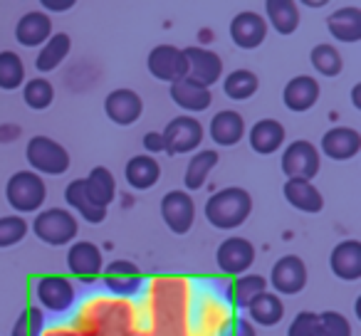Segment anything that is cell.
I'll return each instance as SVG.
<instances>
[{
	"label": "cell",
	"mask_w": 361,
	"mask_h": 336,
	"mask_svg": "<svg viewBox=\"0 0 361 336\" xmlns=\"http://www.w3.org/2000/svg\"><path fill=\"white\" fill-rule=\"evenodd\" d=\"M252 213V198L245 188H223L213 193L206 203V218L218 230H233L240 228Z\"/></svg>",
	"instance_id": "6da1fadb"
},
{
	"label": "cell",
	"mask_w": 361,
	"mask_h": 336,
	"mask_svg": "<svg viewBox=\"0 0 361 336\" xmlns=\"http://www.w3.org/2000/svg\"><path fill=\"white\" fill-rule=\"evenodd\" d=\"M6 198L18 213H35L45 206L47 186L35 171H18L6 186Z\"/></svg>",
	"instance_id": "7a4b0ae2"
},
{
	"label": "cell",
	"mask_w": 361,
	"mask_h": 336,
	"mask_svg": "<svg viewBox=\"0 0 361 336\" xmlns=\"http://www.w3.org/2000/svg\"><path fill=\"white\" fill-rule=\"evenodd\" d=\"M27 163L35 168V173H47V176H62L70 168V154L62 144H57L50 136H32L27 141Z\"/></svg>",
	"instance_id": "3957f363"
},
{
	"label": "cell",
	"mask_w": 361,
	"mask_h": 336,
	"mask_svg": "<svg viewBox=\"0 0 361 336\" xmlns=\"http://www.w3.org/2000/svg\"><path fill=\"white\" fill-rule=\"evenodd\" d=\"M77 220L67 208H47V211L37 213L35 223H32V232L47 245L62 247L77 237Z\"/></svg>",
	"instance_id": "277c9868"
},
{
	"label": "cell",
	"mask_w": 361,
	"mask_h": 336,
	"mask_svg": "<svg viewBox=\"0 0 361 336\" xmlns=\"http://www.w3.org/2000/svg\"><path fill=\"white\" fill-rule=\"evenodd\" d=\"M282 173L287 178L312 181L319 173V149L310 141H292L282 151Z\"/></svg>",
	"instance_id": "5b68a950"
},
{
	"label": "cell",
	"mask_w": 361,
	"mask_h": 336,
	"mask_svg": "<svg viewBox=\"0 0 361 336\" xmlns=\"http://www.w3.org/2000/svg\"><path fill=\"white\" fill-rule=\"evenodd\" d=\"M166 141V151L171 156L176 154H191L201 146L203 141V124L196 116H176L166 124V129L161 131Z\"/></svg>",
	"instance_id": "8992f818"
},
{
	"label": "cell",
	"mask_w": 361,
	"mask_h": 336,
	"mask_svg": "<svg viewBox=\"0 0 361 336\" xmlns=\"http://www.w3.org/2000/svg\"><path fill=\"white\" fill-rule=\"evenodd\" d=\"M161 218L176 235H186L196 220V203L186 191H169L161 198Z\"/></svg>",
	"instance_id": "52a82bcc"
},
{
	"label": "cell",
	"mask_w": 361,
	"mask_h": 336,
	"mask_svg": "<svg viewBox=\"0 0 361 336\" xmlns=\"http://www.w3.org/2000/svg\"><path fill=\"white\" fill-rule=\"evenodd\" d=\"M146 67H149V72L156 77V80L169 82V85H173V82L188 77L186 55H183V50H178V47H173V45L154 47V50L149 52Z\"/></svg>",
	"instance_id": "ba28073f"
},
{
	"label": "cell",
	"mask_w": 361,
	"mask_h": 336,
	"mask_svg": "<svg viewBox=\"0 0 361 336\" xmlns=\"http://www.w3.org/2000/svg\"><path fill=\"white\" fill-rule=\"evenodd\" d=\"M35 299L50 311H65L75 301V287L62 275H42L35 280Z\"/></svg>",
	"instance_id": "9c48e42d"
},
{
	"label": "cell",
	"mask_w": 361,
	"mask_h": 336,
	"mask_svg": "<svg viewBox=\"0 0 361 336\" xmlns=\"http://www.w3.org/2000/svg\"><path fill=\"white\" fill-rule=\"evenodd\" d=\"M252 260H255V247L245 237H228L218 245L216 262L218 270L226 275H245L252 267Z\"/></svg>",
	"instance_id": "30bf717a"
},
{
	"label": "cell",
	"mask_w": 361,
	"mask_h": 336,
	"mask_svg": "<svg viewBox=\"0 0 361 336\" xmlns=\"http://www.w3.org/2000/svg\"><path fill=\"white\" fill-rule=\"evenodd\" d=\"M270 285L275 287L277 297L280 294H300L307 287V265L302 257L285 255L272 265Z\"/></svg>",
	"instance_id": "8fae6325"
},
{
	"label": "cell",
	"mask_w": 361,
	"mask_h": 336,
	"mask_svg": "<svg viewBox=\"0 0 361 336\" xmlns=\"http://www.w3.org/2000/svg\"><path fill=\"white\" fill-rule=\"evenodd\" d=\"M267 37V23L260 13L243 11L231 20V40L240 50H255L265 42Z\"/></svg>",
	"instance_id": "7c38bea8"
},
{
	"label": "cell",
	"mask_w": 361,
	"mask_h": 336,
	"mask_svg": "<svg viewBox=\"0 0 361 336\" xmlns=\"http://www.w3.org/2000/svg\"><path fill=\"white\" fill-rule=\"evenodd\" d=\"M188 62V80H193L196 85L208 87L216 85L223 75V60L213 50H203V47H186L183 50Z\"/></svg>",
	"instance_id": "4fadbf2b"
},
{
	"label": "cell",
	"mask_w": 361,
	"mask_h": 336,
	"mask_svg": "<svg viewBox=\"0 0 361 336\" xmlns=\"http://www.w3.org/2000/svg\"><path fill=\"white\" fill-rule=\"evenodd\" d=\"M102 252L94 242H75L67 250V267L75 277H80L82 282H92L102 275Z\"/></svg>",
	"instance_id": "5bb4252c"
},
{
	"label": "cell",
	"mask_w": 361,
	"mask_h": 336,
	"mask_svg": "<svg viewBox=\"0 0 361 336\" xmlns=\"http://www.w3.org/2000/svg\"><path fill=\"white\" fill-rule=\"evenodd\" d=\"M141 111H144V101L134 89H114L104 99V114L119 126H131L134 121H139Z\"/></svg>",
	"instance_id": "9a60e30c"
},
{
	"label": "cell",
	"mask_w": 361,
	"mask_h": 336,
	"mask_svg": "<svg viewBox=\"0 0 361 336\" xmlns=\"http://www.w3.org/2000/svg\"><path fill=\"white\" fill-rule=\"evenodd\" d=\"M361 151V134L349 126H334L322 136V154L331 161H349Z\"/></svg>",
	"instance_id": "2e32d148"
},
{
	"label": "cell",
	"mask_w": 361,
	"mask_h": 336,
	"mask_svg": "<svg viewBox=\"0 0 361 336\" xmlns=\"http://www.w3.org/2000/svg\"><path fill=\"white\" fill-rule=\"evenodd\" d=\"M102 277H104V285L109 287V292L121 294V297L136 294V292H139V287H141V282H144L139 267H136L134 262H129V260L109 262V265L104 267V272H102Z\"/></svg>",
	"instance_id": "e0dca14e"
},
{
	"label": "cell",
	"mask_w": 361,
	"mask_h": 336,
	"mask_svg": "<svg viewBox=\"0 0 361 336\" xmlns=\"http://www.w3.org/2000/svg\"><path fill=\"white\" fill-rule=\"evenodd\" d=\"M319 99V82L310 75L292 77L282 89V101L290 111H307Z\"/></svg>",
	"instance_id": "ac0fdd59"
},
{
	"label": "cell",
	"mask_w": 361,
	"mask_h": 336,
	"mask_svg": "<svg viewBox=\"0 0 361 336\" xmlns=\"http://www.w3.org/2000/svg\"><path fill=\"white\" fill-rule=\"evenodd\" d=\"M52 37V20L42 11H30L18 20L16 40L23 47H40Z\"/></svg>",
	"instance_id": "d6986e66"
},
{
	"label": "cell",
	"mask_w": 361,
	"mask_h": 336,
	"mask_svg": "<svg viewBox=\"0 0 361 336\" xmlns=\"http://www.w3.org/2000/svg\"><path fill=\"white\" fill-rule=\"evenodd\" d=\"M329 267L339 280L354 282L361 277V242L344 240L331 250Z\"/></svg>",
	"instance_id": "ffe728a7"
},
{
	"label": "cell",
	"mask_w": 361,
	"mask_h": 336,
	"mask_svg": "<svg viewBox=\"0 0 361 336\" xmlns=\"http://www.w3.org/2000/svg\"><path fill=\"white\" fill-rule=\"evenodd\" d=\"M326 30H329V35L334 37L336 42H344V45L359 42L361 40V11L354 6L334 11L326 18Z\"/></svg>",
	"instance_id": "44dd1931"
},
{
	"label": "cell",
	"mask_w": 361,
	"mask_h": 336,
	"mask_svg": "<svg viewBox=\"0 0 361 336\" xmlns=\"http://www.w3.org/2000/svg\"><path fill=\"white\" fill-rule=\"evenodd\" d=\"M171 99H173L176 106H180V109L186 111H203L211 106L213 101V94L208 87H201L196 85L193 80H188V77H183V80L173 82L169 89Z\"/></svg>",
	"instance_id": "7402d4cb"
},
{
	"label": "cell",
	"mask_w": 361,
	"mask_h": 336,
	"mask_svg": "<svg viewBox=\"0 0 361 336\" xmlns=\"http://www.w3.org/2000/svg\"><path fill=\"white\" fill-rule=\"evenodd\" d=\"M208 131H211V139L216 141L218 146H235L238 141H243V136H245V119H243V114H238V111L223 109L211 119Z\"/></svg>",
	"instance_id": "603a6c76"
},
{
	"label": "cell",
	"mask_w": 361,
	"mask_h": 336,
	"mask_svg": "<svg viewBox=\"0 0 361 336\" xmlns=\"http://www.w3.org/2000/svg\"><path fill=\"white\" fill-rule=\"evenodd\" d=\"M287 203L292 208L302 213H319L324 208V198L322 193L312 186V181H300V178H287V183L282 186Z\"/></svg>",
	"instance_id": "cb8c5ba5"
},
{
	"label": "cell",
	"mask_w": 361,
	"mask_h": 336,
	"mask_svg": "<svg viewBox=\"0 0 361 336\" xmlns=\"http://www.w3.org/2000/svg\"><path fill=\"white\" fill-rule=\"evenodd\" d=\"M247 141H250L255 154L270 156V154H275L282 146V141H285V126L277 119H260V121H255V126L250 129Z\"/></svg>",
	"instance_id": "d4e9b609"
},
{
	"label": "cell",
	"mask_w": 361,
	"mask_h": 336,
	"mask_svg": "<svg viewBox=\"0 0 361 336\" xmlns=\"http://www.w3.org/2000/svg\"><path fill=\"white\" fill-rule=\"evenodd\" d=\"M124 176H126V183H129L134 191H149L161 176V166L154 156H134L129 158V163L124 166Z\"/></svg>",
	"instance_id": "484cf974"
},
{
	"label": "cell",
	"mask_w": 361,
	"mask_h": 336,
	"mask_svg": "<svg viewBox=\"0 0 361 336\" xmlns=\"http://www.w3.org/2000/svg\"><path fill=\"white\" fill-rule=\"evenodd\" d=\"M82 181H85L87 198H90L97 208H104L106 211L109 203L114 201V196H116V181H114V176H111L109 168L97 166V168H92L90 171V176L82 178Z\"/></svg>",
	"instance_id": "4316f807"
},
{
	"label": "cell",
	"mask_w": 361,
	"mask_h": 336,
	"mask_svg": "<svg viewBox=\"0 0 361 336\" xmlns=\"http://www.w3.org/2000/svg\"><path fill=\"white\" fill-rule=\"evenodd\" d=\"M247 314H250V324L257 326H275L285 316V304L277 294L272 292H262L247 304Z\"/></svg>",
	"instance_id": "83f0119b"
},
{
	"label": "cell",
	"mask_w": 361,
	"mask_h": 336,
	"mask_svg": "<svg viewBox=\"0 0 361 336\" xmlns=\"http://www.w3.org/2000/svg\"><path fill=\"white\" fill-rule=\"evenodd\" d=\"M265 15V23H270L280 35H292L300 25V8L292 0H267Z\"/></svg>",
	"instance_id": "f1b7e54d"
},
{
	"label": "cell",
	"mask_w": 361,
	"mask_h": 336,
	"mask_svg": "<svg viewBox=\"0 0 361 336\" xmlns=\"http://www.w3.org/2000/svg\"><path fill=\"white\" fill-rule=\"evenodd\" d=\"M267 292V280L262 275H240L228 285V301L235 309H247L257 294Z\"/></svg>",
	"instance_id": "f546056e"
},
{
	"label": "cell",
	"mask_w": 361,
	"mask_h": 336,
	"mask_svg": "<svg viewBox=\"0 0 361 336\" xmlns=\"http://www.w3.org/2000/svg\"><path fill=\"white\" fill-rule=\"evenodd\" d=\"M70 47H72L70 35H67V32H55V35L42 45V50L37 52L35 70L42 72V75L57 70V67L65 62V57L70 55Z\"/></svg>",
	"instance_id": "4dcf8cb0"
},
{
	"label": "cell",
	"mask_w": 361,
	"mask_h": 336,
	"mask_svg": "<svg viewBox=\"0 0 361 336\" xmlns=\"http://www.w3.org/2000/svg\"><path fill=\"white\" fill-rule=\"evenodd\" d=\"M218 166V151L216 149H201L198 154H193V158L188 161V168L183 173V186L188 191H198L203 188V183L208 181L211 171Z\"/></svg>",
	"instance_id": "1f68e13d"
},
{
	"label": "cell",
	"mask_w": 361,
	"mask_h": 336,
	"mask_svg": "<svg viewBox=\"0 0 361 336\" xmlns=\"http://www.w3.org/2000/svg\"><path fill=\"white\" fill-rule=\"evenodd\" d=\"M65 203L70 208H75L77 213H80L82 218H85L87 223H102L106 218V211L104 208H97L94 203L87 198L85 193V181L82 178H77V181H72L70 186L65 188Z\"/></svg>",
	"instance_id": "d6a6232c"
},
{
	"label": "cell",
	"mask_w": 361,
	"mask_h": 336,
	"mask_svg": "<svg viewBox=\"0 0 361 336\" xmlns=\"http://www.w3.org/2000/svg\"><path fill=\"white\" fill-rule=\"evenodd\" d=\"M257 87H260V80H257V75L250 70L231 72V75L226 77V82H223V92H226V97H231V99H235V101L250 99V97L257 92Z\"/></svg>",
	"instance_id": "836d02e7"
},
{
	"label": "cell",
	"mask_w": 361,
	"mask_h": 336,
	"mask_svg": "<svg viewBox=\"0 0 361 336\" xmlns=\"http://www.w3.org/2000/svg\"><path fill=\"white\" fill-rule=\"evenodd\" d=\"M25 82V65H23L20 55L13 50L0 52V89H20Z\"/></svg>",
	"instance_id": "e575fe53"
},
{
	"label": "cell",
	"mask_w": 361,
	"mask_h": 336,
	"mask_svg": "<svg viewBox=\"0 0 361 336\" xmlns=\"http://www.w3.org/2000/svg\"><path fill=\"white\" fill-rule=\"evenodd\" d=\"M310 60H312V67H314L322 77H336L344 70L341 52L336 50L334 45H326V42H322V45H317L314 50H312Z\"/></svg>",
	"instance_id": "d590c367"
},
{
	"label": "cell",
	"mask_w": 361,
	"mask_h": 336,
	"mask_svg": "<svg viewBox=\"0 0 361 336\" xmlns=\"http://www.w3.org/2000/svg\"><path fill=\"white\" fill-rule=\"evenodd\" d=\"M23 99H25V104L30 106V109L42 111L52 104V99H55V89H52V85L45 80V77H35V80L25 82Z\"/></svg>",
	"instance_id": "8d00e7d4"
},
{
	"label": "cell",
	"mask_w": 361,
	"mask_h": 336,
	"mask_svg": "<svg viewBox=\"0 0 361 336\" xmlns=\"http://www.w3.org/2000/svg\"><path fill=\"white\" fill-rule=\"evenodd\" d=\"M30 225L20 216H3L0 218V247H13L27 235Z\"/></svg>",
	"instance_id": "74e56055"
},
{
	"label": "cell",
	"mask_w": 361,
	"mask_h": 336,
	"mask_svg": "<svg viewBox=\"0 0 361 336\" xmlns=\"http://www.w3.org/2000/svg\"><path fill=\"white\" fill-rule=\"evenodd\" d=\"M42 326H45V314H42V309L40 306H27V309L18 316L11 336H40Z\"/></svg>",
	"instance_id": "f35d334b"
},
{
	"label": "cell",
	"mask_w": 361,
	"mask_h": 336,
	"mask_svg": "<svg viewBox=\"0 0 361 336\" xmlns=\"http://www.w3.org/2000/svg\"><path fill=\"white\" fill-rule=\"evenodd\" d=\"M319 324H317V336H351V324L339 311H322Z\"/></svg>",
	"instance_id": "ab89813d"
},
{
	"label": "cell",
	"mask_w": 361,
	"mask_h": 336,
	"mask_svg": "<svg viewBox=\"0 0 361 336\" xmlns=\"http://www.w3.org/2000/svg\"><path fill=\"white\" fill-rule=\"evenodd\" d=\"M317 324H319V316L314 311H300L292 319L287 336H317Z\"/></svg>",
	"instance_id": "60d3db41"
},
{
	"label": "cell",
	"mask_w": 361,
	"mask_h": 336,
	"mask_svg": "<svg viewBox=\"0 0 361 336\" xmlns=\"http://www.w3.org/2000/svg\"><path fill=\"white\" fill-rule=\"evenodd\" d=\"M221 336H257V331L247 319L235 316V319L226 321V326L221 329Z\"/></svg>",
	"instance_id": "b9f144b4"
},
{
	"label": "cell",
	"mask_w": 361,
	"mask_h": 336,
	"mask_svg": "<svg viewBox=\"0 0 361 336\" xmlns=\"http://www.w3.org/2000/svg\"><path fill=\"white\" fill-rule=\"evenodd\" d=\"M144 149L149 151V154H159V151H166L164 134H161V131H149V134H144Z\"/></svg>",
	"instance_id": "7bdbcfd3"
},
{
	"label": "cell",
	"mask_w": 361,
	"mask_h": 336,
	"mask_svg": "<svg viewBox=\"0 0 361 336\" xmlns=\"http://www.w3.org/2000/svg\"><path fill=\"white\" fill-rule=\"evenodd\" d=\"M75 6L72 0H65V3H52V0H42V8L45 11H57V13H65V11H70V8Z\"/></svg>",
	"instance_id": "ee69618b"
},
{
	"label": "cell",
	"mask_w": 361,
	"mask_h": 336,
	"mask_svg": "<svg viewBox=\"0 0 361 336\" xmlns=\"http://www.w3.org/2000/svg\"><path fill=\"white\" fill-rule=\"evenodd\" d=\"M359 89H361V85H356L354 89H351V99H354V106H356V109H361V106H359Z\"/></svg>",
	"instance_id": "f6af8a7d"
}]
</instances>
